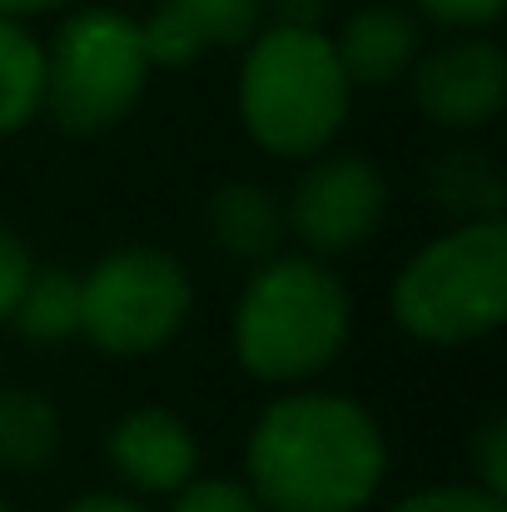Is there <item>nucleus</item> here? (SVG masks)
Returning <instances> with one entry per match:
<instances>
[{"mask_svg":"<svg viewBox=\"0 0 507 512\" xmlns=\"http://www.w3.org/2000/svg\"><path fill=\"white\" fill-rule=\"evenodd\" d=\"M60 443V418L50 408V398L30 393V388H0V468L10 473H35L50 463Z\"/></svg>","mask_w":507,"mask_h":512,"instance_id":"obj_13","label":"nucleus"},{"mask_svg":"<svg viewBox=\"0 0 507 512\" xmlns=\"http://www.w3.org/2000/svg\"><path fill=\"white\" fill-rule=\"evenodd\" d=\"M30 274H35V269H30V249L0 224V324L15 314V304H20Z\"/></svg>","mask_w":507,"mask_h":512,"instance_id":"obj_19","label":"nucleus"},{"mask_svg":"<svg viewBox=\"0 0 507 512\" xmlns=\"http://www.w3.org/2000/svg\"><path fill=\"white\" fill-rule=\"evenodd\" d=\"M428 184H433L438 204L463 214L468 224L473 219H498V209H503V174H498V165L483 150H448V155H438L433 170H428Z\"/></svg>","mask_w":507,"mask_h":512,"instance_id":"obj_15","label":"nucleus"},{"mask_svg":"<svg viewBox=\"0 0 507 512\" xmlns=\"http://www.w3.org/2000/svg\"><path fill=\"white\" fill-rule=\"evenodd\" d=\"M334 55L348 75V85H388L418 60V25L398 5H368L358 10L343 35L334 40Z\"/></svg>","mask_w":507,"mask_h":512,"instance_id":"obj_11","label":"nucleus"},{"mask_svg":"<svg viewBox=\"0 0 507 512\" xmlns=\"http://www.w3.org/2000/svg\"><path fill=\"white\" fill-rule=\"evenodd\" d=\"M174 512H264V503L239 483H184Z\"/></svg>","mask_w":507,"mask_h":512,"instance_id":"obj_17","label":"nucleus"},{"mask_svg":"<svg viewBox=\"0 0 507 512\" xmlns=\"http://www.w3.org/2000/svg\"><path fill=\"white\" fill-rule=\"evenodd\" d=\"M348 334V294L329 269L279 259L254 274L239 299L234 343L249 373L289 383L319 373Z\"/></svg>","mask_w":507,"mask_h":512,"instance_id":"obj_3","label":"nucleus"},{"mask_svg":"<svg viewBox=\"0 0 507 512\" xmlns=\"http://www.w3.org/2000/svg\"><path fill=\"white\" fill-rule=\"evenodd\" d=\"M478 468H483V488L493 498H503L507 493V423L503 418H493L483 428V438H478Z\"/></svg>","mask_w":507,"mask_h":512,"instance_id":"obj_20","label":"nucleus"},{"mask_svg":"<svg viewBox=\"0 0 507 512\" xmlns=\"http://www.w3.org/2000/svg\"><path fill=\"white\" fill-rule=\"evenodd\" d=\"M398 324L428 343H468L507 314V229L473 219L428 244L393 289Z\"/></svg>","mask_w":507,"mask_h":512,"instance_id":"obj_4","label":"nucleus"},{"mask_svg":"<svg viewBox=\"0 0 507 512\" xmlns=\"http://www.w3.org/2000/svg\"><path fill=\"white\" fill-rule=\"evenodd\" d=\"M110 458L145 493H179L184 483H194L199 468V448L189 428L165 408H140L120 418L110 433Z\"/></svg>","mask_w":507,"mask_h":512,"instance_id":"obj_10","label":"nucleus"},{"mask_svg":"<svg viewBox=\"0 0 507 512\" xmlns=\"http://www.w3.org/2000/svg\"><path fill=\"white\" fill-rule=\"evenodd\" d=\"M15 329L35 343H60L80 329V279L70 269H40L30 274L20 304H15Z\"/></svg>","mask_w":507,"mask_h":512,"instance_id":"obj_16","label":"nucleus"},{"mask_svg":"<svg viewBox=\"0 0 507 512\" xmlns=\"http://www.w3.org/2000/svg\"><path fill=\"white\" fill-rule=\"evenodd\" d=\"M239 105L254 140L274 155L324 150L348 110V75L334 40L299 25H274L254 40L239 80Z\"/></svg>","mask_w":507,"mask_h":512,"instance_id":"obj_2","label":"nucleus"},{"mask_svg":"<svg viewBox=\"0 0 507 512\" xmlns=\"http://www.w3.org/2000/svg\"><path fill=\"white\" fill-rule=\"evenodd\" d=\"M507 60L493 40H448L418 65V105L428 120L473 130L503 110Z\"/></svg>","mask_w":507,"mask_h":512,"instance_id":"obj_8","label":"nucleus"},{"mask_svg":"<svg viewBox=\"0 0 507 512\" xmlns=\"http://www.w3.org/2000/svg\"><path fill=\"white\" fill-rule=\"evenodd\" d=\"M70 512H145V508L130 503V498H115V493H95V498H80Z\"/></svg>","mask_w":507,"mask_h":512,"instance_id":"obj_23","label":"nucleus"},{"mask_svg":"<svg viewBox=\"0 0 507 512\" xmlns=\"http://www.w3.org/2000/svg\"><path fill=\"white\" fill-rule=\"evenodd\" d=\"M269 5H274L279 25H299V30H319V20L329 10V0H269Z\"/></svg>","mask_w":507,"mask_h":512,"instance_id":"obj_22","label":"nucleus"},{"mask_svg":"<svg viewBox=\"0 0 507 512\" xmlns=\"http://www.w3.org/2000/svg\"><path fill=\"white\" fill-rule=\"evenodd\" d=\"M388 189L383 174L368 160L338 155V160H319L314 170L294 184V204H289V224L294 234L319 249V254H348L358 249L378 219H383Z\"/></svg>","mask_w":507,"mask_h":512,"instance_id":"obj_7","label":"nucleus"},{"mask_svg":"<svg viewBox=\"0 0 507 512\" xmlns=\"http://www.w3.org/2000/svg\"><path fill=\"white\" fill-rule=\"evenodd\" d=\"M209 234L224 254L234 259H269L284 239V209L269 189L259 184H224L214 199H209Z\"/></svg>","mask_w":507,"mask_h":512,"instance_id":"obj_12","label":"nucleus"},{"mask_svg":"<svg viewBox=\"0 0 507 512\" xmlns=\"http://www.w3.org/2000/svg\"><path fill=\"white\" fill-rule=\"evenodd\" d=\"M0 512H5V508H0Z\"/></svg>","mask_w":507,"mask_h":512,"instance_id":"obj_25","label":"nucleus"},{"mask_svg":"<svg viewBox=\"0 0 507 512\" xmlns=\"http://www.w3.org/2000/svg\"><path fill=\"white\" fill-rule=\"evenodd\" d=\"M418 5L443 25H488L503 10V0H418Z\"/></svg>","mask_w":507,"mask_h":512,"instance_id":"obj_21","label":"nucleus"},{"mask_svg":"<svg viewBox=\"0 0 507 512\" xmlns=\"http://www.w3.org/2000/svg\"><path fill=\"white\" fill-rule=\"evenodd\" d=\"M50 5H65V0H0V15H35Z\"/></svg>","mask_w":507,"mask_h":512,"instance_id":"obj_24","label":"nucleus"},{"mask_svg":"<svg viewBox=\"0 0 507 512\" xmlns=\"http://www.w3.org/2000/svg\"><path fill=\"white\" fill-rule=\"evenodd\" d=\"M249 478L269 512H358L383 478V438L358 403L294 393L259 418Z\"/></svg>","mask_w":507,"mask_h":512,"instance_id":"obj_1","label":"nucleus"},{"mask_svg":"<svg viewBox=\"0 0 507 512\" xmlns=\"http://www.w3.org/2000/svg\"><path fill=\"white\" fill-rule=\"evenodd\" d=\"M45 105V50L15 15H0V135L20 130Z\"/></svg>","mask_w":507,"mask_h":512,"instance_id":"obj_14","label":"nucleus"},{"mask_svg":"<svg viewBox=\"0 0 507 512\" xmlns=\"http://www.w3.org/2000/svg\"><path fill=\"white\" fill-rule=\"evenodd\" d=\"M189 314V279L165 249L105 254L80 284V329L105 353H150Z\"/></svg>","mask_w":507,"mask_h":512,"instance_id":"obj_6","label":"nucleus"},{"mask_svg":"<svg viewBox=\"0 0 507 512\" xmlns=\"http://www.w3.org/2000/svg\"><path fill=\"white\" fill-rule=\"evenodd\" d=\"M150 75L140 25L120 10H80L60 25L55 50L45 55V105L60 130L100 135L125 120Z\"/></svg>","mask_w":507,"mask_h":512,"instance_id":"obj_5","label":"nucleus"},{"mask_svg":"<svg viewBox=\"0 0 507 512\" xmlns=\"http://www.w3.org/2000/svg\"><path fill=\"white\" fill-rule=\"evenodd\" d=\"M388 512H503V498H493L488 488H433V493H413Z\"/></svg>","mask_w":507,"mask_h":512,"instance_id":"obj_18","label":"nucleus"},{"mask_svg":"<svg viewBox=\"0 0 507 512\" xmlns=\"http://www.w3.org/2000/svg\"><path fill=\"white\" fill-rule=\"evenodd\" d=\"M264 0H160L150 25H140L150 65H189L214 45H244L259 30Z\"/></svg>","mask_w":507,"mask_h":512,"instance_id":"obj_9","label":"nucleus"}]
</instances>
